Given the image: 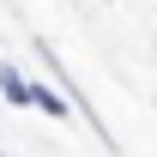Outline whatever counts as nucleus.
Returning a JSON list of instances; mask_svg holds the SVG:
<instances>
[{
	"label": "nucleus",
	"mask_w": 157,
	"mask_h": 157,
	"mask_svg": "<svg viewBox=\"0 0 157 157\" xmlns=\"http://www.w3.org/2000/svg\"><path fill=\"white\" fill-rule=\"evenodd\" d=\"M30 48H36V60H42V73L55 78V85L67 91V97H73V109H78V121L91 127V139H97V145H103L109 157H121V139H115V127H109V121L97 115V103L85 97V85H78V78L67 73V67H60V55H55V42H48V36H30Z\"/></svg>",
	"instance_id": "1"
},
{
	"label": "nucleus",
	"mask_w": 157,
	"mask_h": 157,
	"mask_svg": "<svg viewBox=\"0 0 157 157\" xmlns=\"http://www.w3.org/2000/svg\"><path fill=\"white\" fill-rule=\"evenodd\" d=\"M30 109H36V115H48V121H73V115H78V109H73V97L60 91L55 78H36V91H30Z\"/></svg>",
	"instance_id": "2"
},
{
	"label": "nucleus",
	"mask_w": 157,
	"mask_h": 157,
	"mask_svg": "<svg viewBox=\"0 0 157 157\" xmlns=\"http://www.w3.org/2000/svg\"><path fill=\"white\" fill-rule=\"evenodd\" d=\"M30 91H36V78H24L12 60H0V97L12 103V109H30Z\"/></svg>",
	"instance_id": "3"
}]
</instances>
